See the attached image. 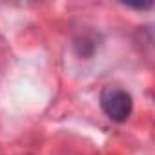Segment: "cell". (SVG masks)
Listing matches in <instances>:
<instances>
[{
    "mask_svg": "<svg viewBox=\"0 0 155 155\" xmlns=\"http://www.w3.org/2000/svg\"><path fill=\"white\" fill-rule=\"evenodd\" d=\"M101 106L111 120L124 122L131 113L133 101L131 95L120 88H106L101 95Z\"/></svg>",
    "mask_w": 155,
    "mask_h": 155,
    "instance_id": "cell-1",
    "label": "cell"
}]
</instances>
